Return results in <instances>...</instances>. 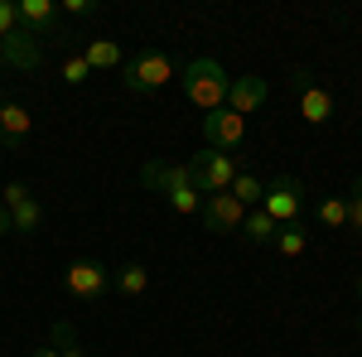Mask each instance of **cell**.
<instances>
[{"label":"cell","mask_w":362,"mask_h":357,"mask_svg":"<svg viewBox=\"0 0 362 357\" xmlns=\"http://www.w3.org/2000/svg\"><path fill=\"white\" fill-rule=\"evenodd\" d=\"M179 87H184V97H189V107L218 111V107H227L232 78H227V68L218 58H189V63L179 68Z\"/></svg>","instance_id":"obj_1"},{"label":"cell","mask_w":362,"mask_h":357,"mask_svg":"<svg viewBox=\"0 0 362 357\" xmlns=\"http://www.w3.org/2000/svg\"><path fill=\"white\" fill-rule=\"evenodd\" d=\"M140 184L165 193L169 208H174L179 218H194L198 208H203V193L189 184V169L184 165H160V160H150V165H140Z\"/></svg>","instance_id":"obj_2"},{"label":"cell","mask_w":362,"mask_h":357,"mask_svg":"<svg viewBox=\"0 0 362 357\" xmlns=\"http://www.w3.org/2000/svg\"><path fill=\"white\" fill-rule=\"evenodd\" d=\"M174 78H179V68H174V58L160 54V49H140V54H131L126 68H121V87L136 92V97L160 92V87H169Z\"/></svg>","instance_id":"obj_3"},{"label":"cell","mask_w":362,"mask_h":357,"mask_svg":"<svg viewBox=\"0 0 362 357\" xmlns=\"http://www.w3.org/2000/svg\"><path fill=\"white\" fill-rule=\"evenodd\" d=\"M189 184H194L203 198L208 193H227L232 189V179L242 174V155H223V150H198L194 160H189Z\"/></svg>","instance_id":"obj_4"},{"label":"cell","mask_w":362,"mask_h":357,"mask_svg":"<svg viewBox=\"0 0 362 357\" xmlns=\"http://www.w3.org/2000/svg\"><path fill=\"white\" fill-rule=\"evenodd\" d=\"M261 213L276 222V227L300 222V213H305V184H300V179H290V174L271 179V184H266V198H261Z\"/></svg>","instance_id":"obj_5"},{"label":"cell","mask_w":362,"mask_h":357,"mask_svg":"<svg viewBox=\"0 0 362 357\" xmlns=\"http://www.w3.org/2000/svg\"><path fill=\"white\" fill-rule=\"evenodd\" d=\"M290 87H295L300 116H305L309 126H329V121H334V92L319 83L309 68H295V73H290Z\"/></svg>","instance_id":"obj_6"},{"label":"cell","mask_w":362,"mask_h":357,"mask_svg":"<svg viewBox=\"0 0 362 357\" xmlns=\"http://www.w3.org/2000/svg\"><path fill=\"white\" fill-rule=\"evenodd\" d=\"M203 140H208V150L242 155V145H247V116H237L232 107L208 111V116H203Z\"/></svg>","instance_id":"obj_7"},{"label":"cell","mask_w":362,"mask_h":357,"mask_svg":"<svg viewBox=\"0 0 362 357\" xmlns=\"http://www.w3.org/2000/svg\"><path fill=\"white\" fill-rule=\"evenodd\" d=\"M107 285H112V271H107L102 261H73V266L63 271V290H68L73 300H102Z\"/></svg>","instance_id":"obj_8"},{"label":"cell","mask_w":362,"mask_h":357,"mask_svg":"<svg viewBox=\"0 0 362 357\" xmlns=\"http://www.w3.org/2000/svg\"><path fill=\"white\" fill-rule=\"evenodd\" d=\"M247 213H251V208H242L232 193H208V198H203V208H198L203 227H208V232H218V237H227V232H242Z\"/></svg>","instance_id":"obj_9"},{"label":"cell","mask_w":362,"mask_h":357,"mask_svg":"<svg viewBox=\"0 0 362 357\" xmlns=\"http://www.w3.org/2000/svg\"><path fill=\"white\" fill-rule=\"evenodd\" d=\"M15 10H20V29H25V34H34L39 44H44V39H54L58 25H63L58 0H20Z\"/></svg>","instance_id":"obj_10"},{"label":"cell","mask_w":362,"mask_h":357,"mask_svg":"<svg viewBox=\"0 0 362 357\" xmlns=\"http://www.w3.org/2000/svg\"><path fill=\"white\" fill-rule=\"evenodd\" d=\"M39 63H44V44L34 34L15 29L10 39H0V68H25V73H34Z\"/></svg>","instance_id":"obj_11"},{"label":"cell","mask_w":362,"mask_h":357,"mask_svg":"<svg viewBox=\"0 0 362 357\" xmlns=\"http://www.w3.org/2000/svg\"><path fill=\"white\" fill-rule=\"evenodd\" d=\"M266 97H271V83H266V78H256V73H242V78H232L227 107L237 111V116H251V111L266 107Z\"/></svg>","instance_id":"obj_12"},{"label":"cell","mask_w":362,"mask_h":357,"mask_svg":"<svg viewBox=\"0 0 362 357\" xmlns=\"http://www.w3.org/2000/svg\"><path fill=\"white\" fill-rule=\"evenodd\" d=\"M29 131H34V116H29V107L25 102H0V145L5 150H20L29 140Z\"/></svg>","instance_id":"obj_13"},{"label":"cell","mask_w":362,"mask_h":357,"mask_svg":"<svg viewBox=\"0 0 362 357\" xmlns=\"http://www.w3.org/2000/svg\"><path fill=\"white\" fill-rule=\"evenodd\" d=\"M83 58H87V68L97 73H116V68H126V49L116 44V39H87V49H83Z\"/></svg>","instance_id":"obj_14"},{"label":"cell","mask_w":362,"mask_h":357,"mask_svg":"<svg viewBox=\"0 0 362 357\" xmlns=\"http://www.w3.org/2000/svg\"><path fill=\"white\" fill-rule=\"evenodd\" d=\"M276 232H280V227H276L271 218H266L261 208H251L247 222H242V237H247L251 247H271V242H276Z\"/></svg>","instance_id":"obj_15"},{"label":"cell","mask_w":362,"mask_h":357,"mask_svg":"<svg viewBox=\"0 0 362 357\" xmlns=\"http://www.w3.org/2000/svg\"><path fill=\"white\" fill-rule=\"evenodd\" d=\"M227 193H232L242 208H261V198H266V179H256V174L242 169V174L232 179V189H227Z\"/></svg>","instance_id":"obj_16"},{"label":"cell","mask_w":362,"mask_h":357,"mask_svg":"<svg viewBox=\"0 0 362 357\" xmlns=\"http://www.w3.org/2000/svg\"><path fill=\"white\" fill-rule=\"evenodd\" d=\"M44 227V203L39 198H29V203H20V208H10V232H39Z\"/></svg>","instance_id":"obj_17"},{"label":"cell","mask_w":362,"mask_h":357,"mask_svg":"<svg viewBox=\"0 0 362 357\" xmlns=\"http://www.w3.org/2000/svg\"><path fill=\"white\" fill-rule=\"evenodd\" d=\"M271 247H276L280 256H305V251H309V232L300 227V222H290V227H280V232H276Z\"/></svg>","instance_id":"obj_18"},{"label":"cell","mask_w":362,"mask_h":357,"mask_svg":"<svg viewBox=\"0 0 362 357\" xmlns=\"http://www.w3.org/2000/svg\"><path fill=\"white\" fill-rule=\"evenodd\" d=\"M145 285H150V271H145L140 261H126V266L116 271V290H121V295H145Z\"/></svg>","instance_id":"obj_19"},{"label":"cell","mask_w":362,"mask_h":357,"mask_svg":"<svg viewBox=\"0 0 362 357\" xmlns=\"http://www.w3.org/2000/svg\"><path fill=\"white\" fill-rule=\"evenodd\" d=\"M54 348H58V357H87L83 353V338H78V329H73L68 319H58V324H54Z\"/></svg>","instance_id":"obj_20"},{"label":"cell","mask_w":362,"mask_h":357,"mask_svg":"<svg viewBox=\"0 0 362 357\" xmlns=\"http://www.w3.org/2000/svg\"><path fill=\"white\" fill-rule=\"evenodd\" d=\"M58 78H63L68 87H83L87 78H92V68H87L83 54H68V58H63V68H58Z\"/></svg>","instance_id":"obj_21"},{"label":"cell","mask_w":362,"mask_h":357,"mask_svg":"<svg viewBox=\"0 0 362 357\" xmlns=\"http://www.w3.org/2000/svg\"><path fill=\"white\" fill-rule=\"evenodd\" d=\"M319 222L324 227H348V198H324L319 203Z\"/></svg>","instance_id":"obj_22"},{"label":"cell","mask_w":362,"mask_h":357,"mask_svg":"<svg viewBox=\"0 0 362 357\" xmlns=\"http://www.w3.org/2000/svg\"><path fill=\"white\" fill-rule=\"evenodd\" d=\"M29 198H34V193H29V184H25V179H15V184H5V189H0V208L10 213V208L29 203Z\"/></svg>","instance_id":"obj_23"},{"label":"cell","mask_w":362,"mask_h":357,"mask_svg":"<svg viewBox=\"0 0 362 357\" xmlns=\"http://www.w3.org/2000/svg\"><path fill=\"white\" fill-rule=\"evenodd\" d=\"M348 227L362 237V179H353V189H348Z\"/></svg>","instance_id":"obj_24"},{"label":"cell","mask_w":362,"mask_h":357,"mask_svg":"<svg viewBox=\"0 0 362 357\" xmlns=\"http://www.w3.org/2000/svg\"><path fill=\"white\" fill-rule=\"evenodd\" d=\"M58 15H73V20L97 15V0H58Z\"/></svg>","instance_id":"obj_25"},{"label":"cell","mask_w":362,"mask_h":357,"mask_svg":"<svg viewBox=\"0 0 362 357\" xmlns=\"http://www.w3.org/2000/svg\"><path fill=\"white\" fill-rule=\"evenodd\" d=\"M15 29H20V10H15L10 0H0V39H10Z\"/></svg>","instance_id":"obj_26"},{"label":"cell","mask_w":362,"mask_h":357,"mask_svg":"<svg viewBox=\"0 0 362 357\" xmlns=\"http://www.w3.org/2000/svg\"><path fill=\"white\" fill-rule=\"evenodd\" d=\"M29 357H58V348H54V343H44V348H34Z\"/></svg>","instance_id":"obj_27"},{"label":"cell","mask_w":362,"mask_h":357,"mask_svg":"<svg viewBox=\"0 0 362 357\" xmlns=\"http://www.w3.org/2000/svg\"><path fill=\"white\" fill-rule=\"evenodd\" d=\"M5 232H10V213L0 208V237H5Z\"/></svg>","instance_id":"obj_28"},{"label":"cell","mask_w":362,"mask_h":357,"mask_svg":"<svg viewBox=\"0 0 362 357\" xmlns=\"http://www.w3.org/2000/svg\"><path fill=\"white\" fill-rule=\"evenodd\" d=\"M358 300H362V275H358Z\"/></svg>","instance_id":"obj_29"},{"label":"cell","mask_w":362,"mask_h":357,"mask_svg":"<svg viewBox=\"0 0 362 357\" xmlns=\"http://www.w3.org/2000/svg\"><path fill=\"white\" fill-rule=\"evenodd\" d=\"M358 329H362V319H358Z\"/></svg>","instance_id":"obj_30"}]
</instances>
